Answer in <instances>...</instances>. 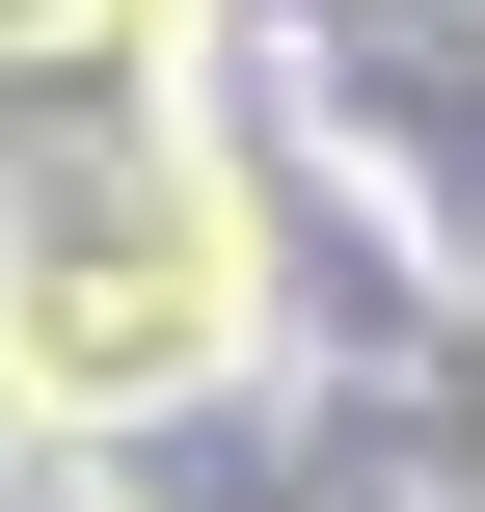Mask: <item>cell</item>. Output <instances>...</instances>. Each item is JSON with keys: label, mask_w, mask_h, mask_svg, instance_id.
<instances>
[{"label": "cell", "mask_w": 485, "mask_h": 512, "mask_svg": "<svg viewBox=\"0 0 485 512\" xmlns=\"http://www.w3.org/2000/svg\"><path fill=\"white\" fill-rule=\"evenodd\" d=\"M216 324H243V243H216L162 0H0V378L27 405H135Z\"/></svg>", "instance_id": "6da1fadb"}]
</instances>
